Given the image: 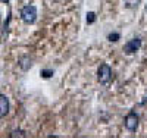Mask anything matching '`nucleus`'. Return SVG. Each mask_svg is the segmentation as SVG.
Instances as JSON below:
<instances>
[{"mask_svg":"<svg viewBox=\"0 0 147 138\" xmlns=\"http://www.w3.org/2000/svg\"><path fill=\"white\" fill-rule=\"evenodd\" d=\"M21 19L25 22V24H34L37 19V7L34 5H28V6H24L21 10Z\"/></svg>","mask_w":147,"mask_h":138,"instance_id":"obj_1","label":"nucleus"},{"mask_svg":"<svg viewBox=\"0 0 147 138\" xmlns=\"http://www.w3.org/2000/svg\"><path fill=\"white\" fill-rule=\"evenodd\" d=\"M110 79H112V69H110V66L107 63L100 65V68L97 69V81L106 85L110 82Z\"/></svg>","mask_w":147,"mask_h":138,"instance_id":"obj_2","label":"nucleus"},{"mask_svg":"<svg viewBox=\"0 0 147 138\" xmlns=\"http://www.w3.org/2000/svg\"><path fill=\"white\" fill-rule=\"evenodd\" d=\"M124 123H125V128H127L128 131L136 132L137 128H138V116L134 113V112H131V113H128V115L125 116Z\"/></svg>","mask_w":147,"mask_h":138,"instance_id":"obj_3","label":"nucleus"},{"mask_svg":"<svg viewBox=\"0 0 147 138\" xmlns=\"http://www.w3.org/2000/svg\"><path fill=\"white\" fill-rule=\"evenodd\" d=\"M140 47H141V40L140 38H132V40H129V41L125 43L124 52L127 55H132V53H137L138 50H140Z\"/></svg>","mask_w":147,"mask_h":138,"instance_id":"obj_4","label":"nucleus"},{"mask_svg":"<svg viewBox=\"0 0 147 138\" xmlns=\"http://www.w3.org/2000/svg\"><path fill=\"white\" fill-rule=\"evenodd\" d=\"M9 113V98L5 94H0V118Z\"/></svg>","mask_w":147,"mask_h":138,"instance_id":"obj_5","label":"nucleus"},{"mask_svg":"<svg viewBox=\"0 0 147 138\" xmlns=\"http://www.w3.org/2000/svg\"><path fill=\"white\" fill-rule=\"evenodd\" d=\"M31 59L28 57V56H24V57H21L19 59V66L24 69V71H27V69H30L31 68Z\"/></svg>","mask_w":147,"mask_h":138,"instance_id":"obj_6","label":"nucleus"},{"mask_svg":"<svg viewBox=\"0 0 147 138\" xmlns=\"http://www.w3.org/2000/svg\"><path fill=\"white\" fill-rule=\"evenodd\" d=\"M140 3V0H124V6L127 9H134V7H137Z\"/></svg>","mask_w":147,"mask_h":138,"instance_id":"obj_7","label":"nucleus"},{"mask_svg":"<svg viewBox=\"0 0 147 138\" xmlns=\"http://www.w3.org/2000/svg\"><path fill=\"white\" fill-rule=\"evenodd\" d=\"M10 137L12 138H15V137H27V134H25V131H22V129H15V131L10 132Z\"/></svg>","mask_w":147,"mask_h":138,"instance_id":"obj_8","label":"nucleus"},{"mask_svg":"<svg viewBox=\"0 0 147 138\" xmlns=\"http://www.w3.org/2000/svg\"><path fill=\"white\" fill-rule=\"evenodd\" d=\"M107 38H109V41H113V43H115V41H118V40L121 38V35H119L118 32H112V34L107 35Z\"/></svg>","mask_w":147,"mask_h":138,"instance_id":"obj_9","label":"nucleus"},{"mask_svg":"<svg viewBox=\"0 0 147 138\" xmlns=\"http://www.w3.org/2000/svg\"><path fill=\"white\" fill-rule=\"evenodd\" d=\"M52 75H53V71L52 69H43L41 71V77L43 78H50Z\"/></svg>","mask_w":147,"mask_h":138,"instance_id":"obj_10","label":"nucleus"},{"mask_svg":"<svg viewBox=\"0 0 147 138\" xmlns=\"http://www.w3.org/2000/svg\"><path fill=\"white\" fill-rule=\"evenodd\" d=\"M96 21V13L94 12H88L87 13V24H93Z\"/></svg>","mask_w":147,"mask_h":138,"instance_id":"obj_11","label":"nucleus"},{"mask_svg":"<svg viewBox=\"0 0 147 138\" xmlns=\"http://www.w3.org/2000/svg\"><path fill=\"white\" fill-rule=\"evenodd\" d=\"M146 13H147V5H146Z\"/></svg>","mask_w":147,"mask_h":138,"instance_id":"obj_12","label":"nucleus"},{"mask_svg":"<svg viewBox=\"0 0 147 138\" xmlns=\"http://www.w3.org/2000/svg\"><path fill=\"white\" fill-rule=\"evenodd\" d=\"M0 19H2V16H0Z\"/></svg>","mask_w":147,"mask_h":138,"instance_id":"obj_13","label":"nucleus"}]
</instances>
